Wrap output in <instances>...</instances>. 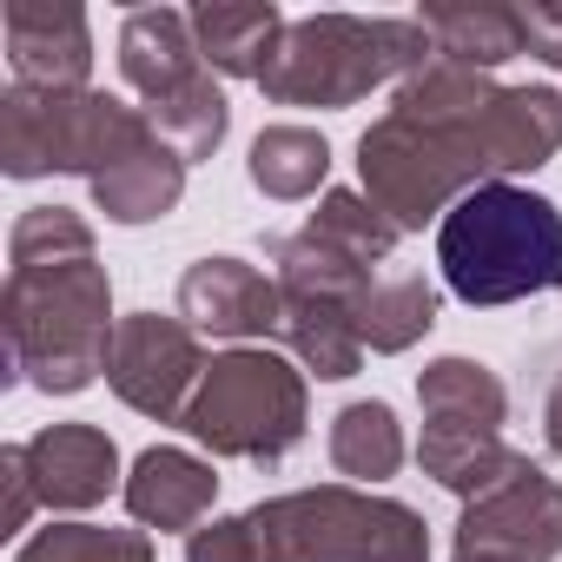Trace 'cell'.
Segmentation results:
<instances>
[{
  "mask_svg": "<svg viewBox=\"0 0 562 562\" xmlns=\"http://www.w3.org/2000/svg\"><path fill=\"white\" fill-rule=\"evenodd\" d=\"M562 153V87H496L476 67L430 60L411 74L384 120L358 139L364 199L397 225L424 232L430 218L509 172H536Z\"/></svg>",
  "mask_w": 562,
  "mask_h": 562,
  "instance_id": "1",
  "label": "cell"
},
{
  "mask_svg": "<svg viewBox=\"0 0 562 562\" xmlns=\"http://www.w3.org/2000/svg\"><path fill=\"white\" fill-rule=\"evenodd\" d=\"M8 292H0V331L8 364L47 391L80 397L106 378L113 351V278L93 251V225L74 205H27L8 232Z\"/></svg>",
  "mask_w": 562,
  "mask_h": 562,
  "instance_id": "2",
  "label": "cell"
},
{
  "mask_svg": "<svg viewBox=\"0 0 562 562\" xmlns=\"http://www.w3.org/2000/svg\"><path fill=\"white\" fill-rule=\"evenodd\" d=\"M186 562H430V529L397 496L318 483L199 522Z\"/></svg>",
  "mask_w": 562,
  "mask_h": 562,
  "instance_id": "3",
  "label": "cell"
},
{
  "mask_svg": "<svg viewBox=\"0 0 562 562\" xmlns=\"http://www.w3.org/2000/svg\"><path fill=\"white\" fill-rule=\"evenodd\" d=\"M437 271L470 312L562 292V212L555 199L490 179L463 192L437 225Z\"/></svg>",
  "mask_w": 562,
  "mask_h": 562,
  "instance_id": "4",
  "label": "cell"
},
{
  "mask_svg": "<svg viewBox=\"0 0 562 562\" xmlns=\"http://www.w3.org/2000/svg\"><path fill=\"white\" fill-rule=\"evenodd\" d=\"M437 60L417 14H305L285 27L278 54L258 74L271 106H358L378 87H404Z\"/></svg>",
  "mask_w": 562,
  "mask_h": 562,
  "instance_id": "5",
  "label": "cell"
},
{
  "mask_svg": "<svg viewBox=\"0 0 562 562\" xmlns=\"http://www.w3.org/2000/svg\"><path fill=\"white\" fill-rule=\"evenodd\" d=\"M305 424H312L305 371L265 345L218 351L179 417L192 443H205L212 457H238V463H285L305 443Z\"/></svg>",
  "mask_w": 562,
  "mask_h": 562,
  "instance_id": "6",
  "label": "cell"
},
{
  "mask_svg": "<svg viewBox=\"0 0 562 562\" xmlns=\"http://www.w3.org/2000/svg\"><path fill=\"white\" fill-rule=\"evenodd\" d=\"M146 139H153L146 106H126L100 87H80V93L8 87L0 93V172L8 179L80 172L93 186L120 159H133Z\"/></svg>",
  "mask_w": 562,
  "mask_h": 562,
  "instance_id": "7",
  "label": "cell"
},
{
  "mask_svg": "<svg viewBox=\"0 0 562 562\" xmlns=\"http://www.w3.org/2000/svg\"><path fill=\"white\" fill-rule=\"evenodd\" d=\"M555 555H562V483L536 457H516L503 483L463 503L450 562H555Z\"/></svg>",
  "mask_w": 562,
  "mask_h": 562,
  "instance_id": "8",
  "label": "cell"
},
{
  "mask_svg": "<svg viewBox=\"0 0 562 562\" xmlns=\"http://www.w3.org/2000/svg\"><path fill=\"white\" fill-rule=\"evenodd\" d=\"M205 378V351H199V331L172 312H126L120 331H113V351H106V384L126 411L153 417V424H179L192 391Z\"/></svg>",
  "mask_w": 562,
  "mask_h": 562,
  "instance_id": "9",
  "label": "cell"
},
{
  "mask_svg": "<svg viewBox=\"0 0 562 562\" xmlns=\"http://www.w3.org/2000/svg\"><path fill=\"white\" fill-rule=\"evenodd\" d=\"M179 318L199 338L251 345V338H278V325H285V292H278V278H265L258 265H245L232 251H212V258H192L186 278H179Z\"/></svg>",
  "mask_w": 562,
  "mask_h": 562,
  "instance_id": "10",
  "label": "cell"
},
{
  "mask_svg": "<svg viewBox=\"0 0 562 562\" xmlns=\"http://www.w3.org/2000/svg\"><path fill=\"white\" fill-rule=\"evenodd\" d=\"M0 34H8L14 87L80 93L93 80V27L74 0H8L0 8Z\"/></svg>",
  "mask_w": 562,
  "mask_h": 562,
  "instance_id": "11",
  "label": "cell"
},
{
  "mask_svg": "<svg viewBox=\"0 0 562 562\" xmlns=\"http://www.w3.org/2000/svg\"><path fill=\"white\" fill-rule=\"evenodd\" d=\"M21 450H27V476H34L41 503L60 509V516H80V509L106 503L113 490H126V476H120V443H113L100 424H47V430H34Z\"/></svg>",
  "mask_w": 562,
  "mask_h": 562,
  "instance_id": "12",
  "label": "cell"
},
{
  "mask_svg": "<svg viewBox=\"0 0 562 562\" xmlns=\"http://www.w3.org/2000/svg\"><path fill=\"white\" fill-rule=\"evenodd\" d=\"M120 496H126V516L139 529H186L192 536L218 503V470L205 457L179 450V443H153V450L133 457Z\"/></svg>",
  "mask_w": 562,
  "mask_h": 562,
  "instance_id": "13",
  "label": "cell"
},
{
  "mask_svg": "<svg viewBox=\"0 0 562 562\" xmlns=\"http://www.w3.org/2000/svg\"><path fill=\"white\" fill-rule=\"evenodd\" d=\"M199 74H212V67L199 60L192 14H179V8H133V14L120 21V80H126L146 106L186 93Z\"/></svg>",
  "mask_w": 562,
  "mask_h": 562,
  "instance_id": "14",
  "label": "cell"
},
{
  "mask_svg": "<svg viewBox=\"0 0 562 562\" xmlns=\"http://www.w3.org/2000/svg\"><path fill=\"white\" fill-rule=\"evenodd\" d=\"M285 14L271 0H199L192 8V41H199V60L225 80H258L265 60L285 41Z\"/></svg>",
  "mask_w": 562,
  "mask_h": 562,
  "instance_id": "15",
  "label": "cell"
},
{
  "mask_svg": "<svg viewBox=\"0 0 562 562\" xmlns=\"http://www.w3.org/2000/svg\"><path fill=\"white\" fill-rule=\"evenodd\" d=\"M285 351L318 371L325 384H345L364 371V338H358V305H338V299H305V292H285V325H278Z\"/></svg>",
  "mask_w": 562,
  "mask_h": 562,
  "instance_id": "16",
  "label": "cell"
},
{
  "mask_svg": "<svg viewBox=\"0 0 562 562\" xmlns=\"http://www.w3.org/2000/svg\"><path fill=\"white\" fill-rule=\"evenodd\" d=\"M186 199V159L153 133L133 159H120L106 179H93V205L113 218V225H153L166 212H179Z\"/></svg>",
  "mask_w": 562,
  "mask_h": 562,
  "instance_id": "17",
  "label": "cell"
},
{
  "mask_svg": "<svg viewBox=\"0 0 562 562\" xmlns=\"http://www.w3.org/2000/svg\"><path fill=\"white\" fill-rule=\"evenodd\" d=\"M417 21H424L437 60H450V67H476V74H490V67L529 54L522 8H496V0H483V8H424Z\"/></svg>",
  "mask_w": 562,
  "mask_h": 562,
  "instance_id": "18",
  "label": "cell"
},
{
  "mask_svg": "<svg viewBox=\"0 0 562 562\" xmlns=\"http://www.w3.org/2000/svg\"><path fill=\"white\" fill-rule=\"evenodd\" d=\"M245 179L265 199H278V205H299V199L325 192V179H331V139L318 126H292V120L258 126V139L245 153Z\"/></svg>",
  "mask_w": 562,
  "mask_h": 562,
  "instance_id": "19",
  "label": "cell"
},
{
  "mask_svg": "<svg viewBox=\"0 0 562 562\" xmlns=\"http://www.w3.org/2000/svg\"><path fill=\"white\" fill-rule=\"evenodd\" d=\"M430 325H437V285L424 271H384L358 305V338L378 358L411 351L417 338H430Z\"/></svg>",
  "mask_w": 562,
  "mask_h": 562,
  "instance_id": "20",
  "label": "cell"
},
{
  "mask_svg": "<svg viewBox=\"0 0 562 562\" xmlns=\"http://www.w3.org/2000/svg\"><path fill=\"white\" fill-rule=\"evenodd\" d=\"M325 450H331V470H338V476H351V483H384V476L404 470V424H397V411H391L384 397H358V404H345V411L331 417Z\"/></svg>",
  "mask_w": 562,
  "mask_h": 562,
  "instance_id": "21",
  "label": "cell"
},
{
  "mask_svg": "<svg viewBox=\"0 0 562 562\" xmlns=\"http://www.w3.org/2000/svg\"><path fill=\"white\" fill-rule=\"evenodd\" d=\"M417 404L424 417H443V424H483V430L509 424V391L476 358H430L417 371Z\"/></svg>",
  "mask_w": 562,
  "mask_h": 562,
  "instance_id": "22",
  "label": "cell"
},
{
  "mask_svg": "<svg viewBox=\"0 0 562 562\" xmlns=\"http://www.w3.org/2000/svg\"><path fill=\"white\" fill-rule=\"evenodd\" d=\"M146 120H153V133H159L186 166L212 159V153L225 146V133H232V106H225V93H218V80H212V74H199L186 93H172V100L146 106Z\"/></svg>",
  "mask_w": 562,
  "mask_h": 562,
  "instance_id": "23",
  "label": "cell"
},
{
  "mask_svg": "<svg viewBox=\"0 0 562 562\" xmlns=\"http://www.w3.org/2000/svg\"><path fill=\"white\" fill-rule=\"evenodd\" d=\"M305 232H318L325 245H338L345 258H358V265H391V251H397V225L364 199V192H351V186H331L325 199H318V212L305 218Z\"/></svg>",
  "mask_w": 562,
  "mask_h": 562,
  "instance_id": "24",
  "label": "cell"
},
{
  "mask_svg": "<svg viewBox=\"0 0 562 562\" xmlns=\"http://www.w3.org/2000/svg\"><path fill=\"white\" fill-rule=\"evenodd\" d=\"M14 562H159L146 529H113V522H47L41 536L21 542Z\"/></svg>",
  "mask_w": 562,
  "mask_h": 562,
  "instance_id": "25",
  "label": "cell"
},
{
  "mask_svg": "<svg viewBox=\"0 0 562 562\" xmlns=\"http://www.w3.org/2000/svg\"><path fill=\"white\" fill-rule=\"evenodd\" d=\"M0 483H8V536H21L27 522H34V509H41V490H34V476H27V450L21 443H8L0 450Z\"/></svg>",
  "mask_w": 562,
  "mask_h": 562,
  "instance_id": "26",
  "label": "cell"
},
{
  "mask_svg": "<svg viewBox=\"0 0 562 562\" xmlns=\"http://www.w3.org/2000/svg\"><path fill=\"white\" fill-rule=\"evenodd\" d=\"M522 27H529V54L562 74V8H522Z\"/></svg>",
  "mask_w": 562,
  "mask_h": 562,
  "instance_id": "27",
  "label": "cell"
},
{
  "mask_svg": "<svg viewBox=\"0 0 562 562\" xmlns=\"http://www.w3.org/2000/svg\"><path fill=\"white\" fill-rule=\"evenodd\" d=\"M542 437H549V450L562 457V371H555V384H549V397H542Z\"/></svg>",
  "mask_w": 562,
  "mask_h": 562,
  "instance_id": "28",
  "label": "cell"
}]
</instances>
